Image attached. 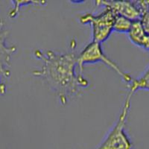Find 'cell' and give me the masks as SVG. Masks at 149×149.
I'll return each mask as SVG.
<instances>
[{
  "label": "cell",
  "mask_w": 149,
  "mask_h": 149,
  "mask_svg": "<svg viewBox=\"0 0 149 149\" xmlns=\"http://www.w3.org/2000/svg\"><path fill=\"white\" fill-rule=\"evenodd\" d=\"M34 55L42 65L33 74L40 78L58 97L62 105L78 96L89 86L88 80L77 72V56L74 52H58L37 49Z\"/></svg>",
  "instance_id": "6da1fadb"
},
{
  "label": "cell",
  "mask_w": 149,
  "mask_h": 149,
  "mask_svg": "<svg viewBox=\"0 0 149 149\" xmlns=\"http://www.w3.org/2000/svg\"><path fill=\"white\" fill-rule=\"evenodd\" d=\"M133 95L132 93L127 92L118 120L97 149H133L132 141L125 131Z\"/></svg>",
  "instance_id": "7a4b0ae2"
},
{
  "label": "cell",
  "mask_w": 149,
  "mask_h": 149,
  "mask_svg": "<svg viewBox=\"0 0 149 149\" xmlns=\"http://www.w3.org/2000/svg\"><path fill=\"white\" fill-rule=\"evenodd\" d=\"M101 62L116 72L122 78L124 81L128 84L133 78L129 73L123 70L113 60L108 58L104 52L102 44L99 42L91 41L81 50L77 56V66L78 74L83 75L84 66L86 64L95 63Z\"/></svg>",
  "instance_id": "3957f363"
},
{
  "label": "cell",
  "mask_w": 149,
  "mask_h": 149,
  "mask_svg": "<svg viewBox=\"0 0 149 149\" xmlns=\"http://www.w3.org/2000/svg\"><path fill=\"white\" fill-rule=\"evenodd\" d=\"M115 14L108 8H104L98 14L85 13L80 17V22L89 24L92 29V41L102 42L107 40L113 31Z\"/></svg>",
  "instance_id": "277c9868"
},
{
  "label": "cell",
  "mask_w": 149,
  "mask_h": 149,
  "mask_svg": "<svg viewBox=\"0 0 149 149\" xmlns=\"http://www.w3.org/2000/svg\"><path fill=\"white\" fill-rule=\"evenodd\" d=\"M8 34V30L0 17V83H5V80L10 77L11 57L17 51L16 46L7 45Z\"/></svg>",
  "instance_id": "5b68a950"
},
{
  "label": "cell",
  "mask_w": 149,
  "mask_h": 149,
  "mask_svg": "<svg viewBox=\"0 0 149 149\" xmlns=\"http://www.w3.org/2000/svg\"><path fill=\"white\" fill-rule=\"evenodd\" d=\"M97 6L108 8L116 16H121L132 22L140 19L141 12L136 1H114V0H98L95 2Z\"/></svg>",
  "instance_id": "8992f818"
},
{
  "label": "cell",
  "mask_w": 149,
  "mask_h": 149,
  "mask_svg": "<svg viewBox=\"0 0 149 149\" xmlns=\"http://www.w3.org/2000/svg\"><path fill=\"white\" fill-rule=\"evenodd\" d=\"M127 37L133 44L149 52V35L142 27L139 20L133 22Z\"/></svg>",
  "instance_id": "52a82bcc"
},
{
  "label": "cell",
  "mask_w": 149,
  "mask_h": 149,
  "mask_svg": "<svg viewBox=\"0 0 149 149\" xmlns=\"http://www.w3.org/2000/svg\"><path fill=\"white\" fill-rule=\"evenodd\" d=\"M127 89L133 94L138 90L149 91V65L138 78H133L127 84Z\"/></svg>",
  "instance_id": "ba28073f"
},
{
  "label": "cell",
  "mask_w": 149,
  "mask_h": 149,
  "mask_svg": "<svg viewBox=\"0 0 149 149\" xmlns=\"http://www.w3.org/2000/svg\"><path fill=\"white\" fill-rule=\"evenodd\" d=\"M133 22L127 18L121 16H115L113 22V31L119 33H128Z\"/></svg>",
  "instance_id": "9c48e42d"
},
{
  "label": "cell",
  "mask_w": 149,
  "mask_h": 149,
  "mask_svg": "<svg viewBox=\"0 0 149 149\" xmlns=\"http://www.w3.org/2000/svg\"><path fill=\"white\" fill-rule=\"evenodd\" d=\"M13 6L9 10V17L14 18L19 14L21 8L29 5H43L46 4V2H39V1H12Z\"/></svg>",
  "instance_id": "30bf717a"
},
{
  "label": "cell",
  "mask_w": 149,
  "mask_h": 149,
  "mask_svg": "<svg viewBox=\"0 0 149 149\" xmlns=\"http://www.w3.org/2000/svg\"><path fill=\"white\" fill-rule=\"evenodd\" d=\"M139 22L145 31L149 35V8L143 11L141 15Z\"/></svg>",
  "instance_id": "8fae6325"
},
{
  "label": "cell",
  "mask_w": 149,
  "mask_h": 149,
  "mask_svg": "<svg viewBox=\"0 0 149 149\" xmlns=\"http://www.w3.org/2000/svg\"><path fill=\"white\" fill-rule=\"evenodd\" d=\"M6 90H7V86H6V84L5 83H0V98H2L5 93H6Z\"/></svg>",
  "instance_id": "7c38bea8"
}]
</instances>
